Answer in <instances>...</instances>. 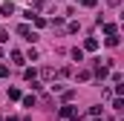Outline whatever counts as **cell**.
<instances>
[{
	"mask_svg": "<svg viewBox=\"0 0 124 121\" xmlns=\"http://www.w3.org/2000/svg\"><path fill=\"white\" fill-rule=\"evenodd\" d=\"M17 35H23L29 43H35V40H38V32L32 29V26H26V23H20V26H17Z\"/></svg>",
	"mask_w": 124,
	"mask_h": 121,
	"instance_id": "1",
	"label": "cell"
},
{
	"mask_svg": "<svg viewBox=\"0 0 124 121\" xmlns=\"http://www.w3.org/2000/svg\"><path fill=\"white\" fill-rule=\"evenodd\" d=\"M75 115H78V113H75V107H72V104H63L61 110H58V118H75Z\"/></svg>",
	"mask_w": 124,
	"mask_h": 121,
	"instance_id": "2",
	"label": "cell"
},
{
	"mask_svg": "<svg viewBox=\"0 0 124 121\" xmlns=\"http://www.w3.org/2000/svg\"><path fill=\"white\" fill-rule=\"evenodd\" d=\"M93 75H95V78H107V75H110V66H104V63H98V60H95Z\"/></svg>",
	"mask_w": 124,
	"mask_h": 121,
	"instance_id": "3",
	"label": "cell"
},
{
	"mask_svg": "<svg viewBox=\"0 0 124 121\" xmlns=\"http://www.w3.org/2000/svg\"><path fill=\"white\" fill-rule=\"evenodd\" d=\"M12 12H15V3H12V0H6V3H0V15H6V17H9Z\"/></svg>",
	"mask_w": 124,
	"mask_h": 121,
	"instance_id": "4",
	"label": "cell"
},
{
	"mask_svg": "<svg viewBox=\"0 0 124 121\" xmlns=\"http://www.w3.org/2000/svg\"><path fill=\"white\" fill-rule=\"evenodd\" d=\"M95 49H98V40L95 38H87L84 40V52H95Z\"/></svg>",
	"mask_w": 124,
	"mask_h": 121,
	"instance_id": "5",
	"label": "cell"
},
{
	"mask_svg": "<svg viewBox=\"0 0 124 121\" xmlns=\"http://www.w3.org/2000/svg\"><path fill=\"white\" fill-rule=\"evenodd\" d=\"M23 78H26V81H35V78H38V69H35V66H26V69H23Z\"/></svg>",
	"mask_w": 124,
	"mask_h": 121,
	"instance_id": "6",
	"label": "cell"
},
{
	"mask_svg": "<svg viewBox=\"0 0 124 121\" xmlns=\"http://www.w3.org/2000/svg\"><path fill=\"white\" fill-rule=\"evenodd\" d=\"M12 60H15L17 66H20V63H26V60H23V52H17V49H12Z\"/></svg>",
	"mask_w": 124,
	"mask_h": 121,
	"instance_id": "7",
	"label": "cell"
},
{
	"mask_svg": "<svg viewBox=\"0 0 124 121\" xmlns=\"http://www.w3.org/2000/svg\"><path fill=\"white\" fill-rule=\"evenodd\" d=\"M9 98H12V101H20L23 95H20V90H17V87H9Z\"/></svg>",
	"mask_w": 124,
	"mask_h": 121,
	"instance_id": "8",
	"label": "cell"
},
{
	"mask_svg": "<svg viewBox=\"0 0 124 121\" xmlns=\"http://www.w3.org/2000/svg\"><path fill=\"white\" fill-rule=\"evenodd\" d=\"M104 32H107V38H110V35H118V26H116V23H104Z\"/></svg>",
	"mask_w": 124,
	"mask_h": 121,
	"instance_id": "9",
	"label": "cell"
},
{
	"mask_svg": "<svg viewBox=\"0 0 124 121\" xmlns=\"http://www.w3.org/2000/svg\"><path fill=\"white\" fill-rule=\"evenodd\" d=\"M118 43H121L118 35H110V38H107V46H118Z\"/></svg>",
	"mask_w": 124,
	"mask_h": 121,
	"instance_id": "10",
	"label": "cell"
},
{
	"mask_svg": "<svg viewBox=\"0 0 124 121\" xmlns=\"http://www.w3.org/2000/svg\"><path fill=\"white\" fill-rule=\"evenodd\" d=\"M90 78H93V72H90V69H84V72H78V81H90Z\"/></svg>",
	"mask_w": 124,
	"mask_h": 121,
	"instance_id": "11",
	"label": "cell"
},
{
	"mask_svg": "<svg viewBox=\"0 0 124 121\" xmlns=\"http://www.w3.org/2000/svg\"><path fill=\"white\" fill-rule=\"evenodd\" d=\"M72 58H75V60H84V49L75 46V49H72Z\"/></svg>",
	"mask_w": 124,
	"mask_h": 121,
	"instance_id": "12",
	"label": "cell"
},
{
	"mask_svg": "<svg viewBox=\"0 0 124 121\" xmlns=\"http://www.w3.org/2000/svg\"><path fill=\"white\" fill-rule=\"evenodd\" d=\"M23 101V107H35V95H26V98H20Z\"/></svg>",
	"mask_w": 124,
	"mask_h": 121,
	"instance_id": "13",
	"label": "cell"
},
{
	"mask_svg": "<svg viewBox=\"0 0 124 121\" xmlns=\"http://www.w3.org/2000/svg\"><path fill=\"white\" fill-rule=\"evenodd\" d=\"M55 75H58V72H55V69H49V66H46V69H43V78H46V81H49V78H55Z\"/></svg>",
	"mask_w": 124,
	"mask_h": 121,
	"instance_id": "14",
	"label": "cell"
},
{
	"mask_svg": "<svg viewBox=\"0 0 124 121\" xmlns=\"http://www.w3.org/2000/svg\"><path fill=\"white\" fill-rule=\"evenodd\" d=\"M6 75H9V66H3V63H0V78H6Z\"/></svg>",
	"mask_w": 124,
	"mask_h": 121,
	"instance_id": "15",
	"label": "cell"
},
{
	"mask_svg": "<svg viewBox=\"0 0 124 121\" xmlns=\"http://www.w3.org/2000/svg\"><path fill=\"white\" fill-rule=\"evenodd\" d=\"M81 3H84L87 9H93V6H95V3H98V0H81Z\"/></svg>",
	"mask_w": 124,
	"mask_h": 121,
	"instance_id": "16",
	"label": "cell"
},
{
	"mask_svg": "<svg viewBox=\"0 0 124 121\" xmlns=\"http://www.w3.org/2000/svg\"><path fill=\"white\" fill-rule=\"evenodd\" d=\"M107 3H110V6H121V0H107Z\"/></svg>",
	"mask_w": 124,
	"mask_h": 121,
	"instance_id": "17",
	"label": "cell"
},
{
	"mask_svg": "<svg viewBox=\"0 0 124 121\" xmlns=\"http://www.w3.org/2000/svg\"><path fill=\"white\" fill-rule=\"evenodd\" d=\"M6 121H20V118H15V115H9V118H6Z\"/></svg>",
	"mask_w": 124,
	"mask_h": 121,
	"instance_id": "18",
	"label": "cell"
},
{
	"mask_svg": "<svg viewBox=\"0 0 124 121\" xmlns=\"http://www.w3.org/2000/svg\"><path fill=\"white\" fill-rule=\"evenodd\" d=\"M95 121H107V118H95Z\"/></svg>",
	"mask_w": 124,
	"mask_h": 121,
	"instance_id": "19",
	"label": "cell"
},
{
	"mask_svg": "<svg viewBox=\"0 0 124 121\" xmlns=\"http://www.w3.org/2000/svg\"><path fill=\"white\" fill-rule=\"evenodd\" d=\"M0 121H3V118H0Z\"/></svg>",
	"mask_w": 124,
	"mask_h": 121,
	"instance_id": "20",
	"label": "cell"
}]
</instances>
